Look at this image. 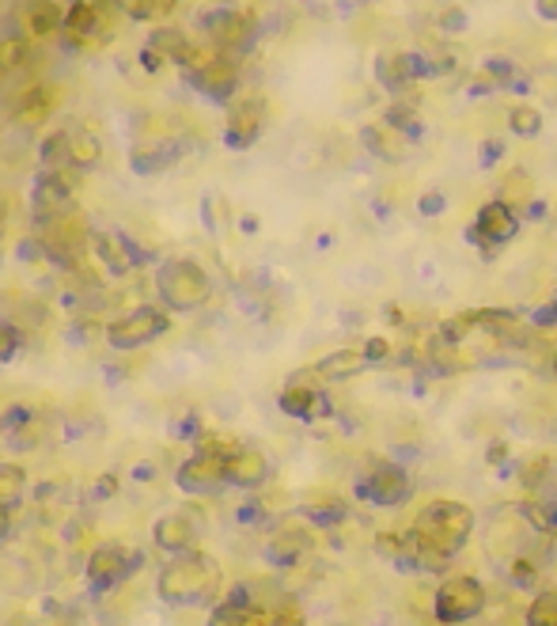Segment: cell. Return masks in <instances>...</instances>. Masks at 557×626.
Segmentation results:
<instances>
[{"instance_id":"6da1fadb","label":"cell","mask_w":557,"mask_h":626,"mask_svg":"<svg viewBox=\"0 0 557 626\" xmlns=\"http://www.w3.org/2000/svg\"><path fill=\"white\" fill-rule=\"evenodd\" d=\"M478 528V512L467 501L432 498L414 512V524L406 528L414 543L417 573H443L456 562V554L470 543Z\"/></svg>"},{"instance_id":"7a4b0ae2","label":"cell","mask_w":557,"mask_h":626,"mask_svg":"<svg viewBox=\"0 0 557 626\" xmlns=\"http://www.w3.org/2000/svg\"><path fill=\"white\" fill-rule=\"evenodd\" d=\"M224 570L213 554L205 551H182L171 554V562L156 577V596L168 607H205L221 596Z\"/></svg>"},{"instance_id":"3957f363","label":"cell","mask_w":557,"mask_h":626,"mask_svg":"<svg viewBox=\"0 0 557 626\" xmlns=\"http://www.w3.org/2000/svg\"><path fill=\"white\" fill-rule=\"evenodd\" d=\"M156 293H160L168 311L190 316V311L205 308L208 297H213V277L194 258H163L156 266Z\"/></svg>"},{"instance_id":"277c9868","label":"cell","mask_w":557,"mask_h":626,"mask_svg":"<svg viewBox=\"0 0 557 626\" xmlns=\"http://www.w3.org/2000/svg\"><path fill=\"white\" fill-rule=\"evenodd\" d=\"M490 607V588L474 573H451L432 593V619L440 626H467L482 619Z\"/></svg>"},{"instance_id":"5b68a950","label":"cell","mask_w":557,"mask_h":626,"mask_svg":"<svg viewBox=\"0 0 557 626\" xmlns=\"http://www.w3.org/2000/svg\"><path fill=\"white\" fill-rule=\"evenodd\" d=\"M197 28L205 31V39L213 42V50L232 54V57H243L258 39L255 20H250L243 8L228 4V0H216V4L202 8V12H197Z\"/></svg>"},{"instance_id":"8992f818","label":"cell","mask_w":557,"mask_h":626,"mask_svg":"<svg viewBox=\"0 0 557 626\" xmlns=\"http://www.w3.org/2000/svg\"><path fill=\"white\" fill-rule=\"evenodd\" d=\"M519 232H524V213L512 209L508 202H501V198H490V202L478 205L474 224H470L463 236L470 240V247L478 251H497V247L516 243Z\"/></svg>"},{"instance_id":"52a82bcc","label":"cell","mask_w":557,"mask_h":626,"mask_svg":"<svg viewBox=\"0 0 557 626\" xmlns=\"http://www.w3.org/2000/svg\"><path fill=\"white\" fill-rule=\"evenodd\" d=\"M356 498H364L376 509H403L414 498V478L395 459H376L361 478H356Z\"/></svg>"},{"instance_id":"ba28073f","label":"cell","mask_w":557,"mask_h":626,"mask_svg":"<svg viewBox=\"0 0 557 626\" xmlns=\"http://www.w3.org/2000/svg\"><path fill=\"white\" fill-rule=\"evenodd\" d=\"M277 406H281L285 417H296V422H308V425L334 414V399H330V391L323 380H319L315 369L289 376V384L277 395Z\"/></svg>"},{"instance_id":"9c48e42d","label":"cell","mask_w":557,"mask_h":626,"mask_svg":"<svg viewBox=\"0 0 557 626\" xmlns=\"http://www.w3.org/2000/svg\"><path fill=\"white\" fill-rule=\"evenodd\" d=\"M171 330V316L160 308H152V304H141V308L126 311V316H118L115 323H107V346L118 353H133L141 350V346L156 342V338H163Z\"/></svg>"},{"instance_id":"30bf717a","label":"cell","mask_w":557,"mask_h":626,"mask_svg":"<svg viewBox=\"0 0 557 626\" xmlns=\"http://www.w3.org/2000/svg\"><path fill=\"white\" fill-rule=\"evenodd\" d=\"M186 84L213 103H235V92H239V57L213 50V57L205 65L186 68Z\"/></svg>"},{"instance_id":"8fae6325","label":"cell","mask_w":557,"mask_h":626,"mask_svg":"<svg viewBox=\"0 0 557 626\" xmlns=\"http://www.w3.org/2000/svg\"><path fill=\"white\" fill-rule=\"evenodd\" d=\"M266 118H269V103L263 95H243L232 103L228 110V126H224V145L232 152H247L258 145V137L266 134Z\"/></svg>"},{"instance_id":"7c38bea8","label":"cell","mask_w":557,"mask_h":626,"mask_svg":"<svg viewBox=\"0 0 557 626\" xmlns=\"http://www.w3.org/2000/svg\"><path fill=\"white\" fill-rule=\"evenodd\" d=\"M175 486L186 498H213L228 486V459H216L208 452H194L179 464Z\"/></svg>"},{"instance_id":"4fadbf2b","label":"cell","mask_w":557,"mask_h":626,"mask_svg":"<svg viewBox=\"0 0 557 626\" xmlns=\"http://www.w3.org/2000/svg\"><path fill=\"white\" fill-rule=\"evenodd\" d=\"M141 554H129L121 543H103L95 547L88 554V585L95 593H110V588H118L126 577H133V570L141 566Z\"/></svg>"},{"instance_id":"5bb4252c","label":"cell","mask_w":557,"mask_h":626,"mask_svg":"<svg viewBox=\"0 0 557 626\" xmlns=\"http://www.w3.org/2000/svg\"><path fill=\"white\" fill-rule=\"evenodd\" d=\"M202 535H205V517L197 509H171L152 524V543L168 554L194 551Z\"/></svg>"},{"instance_id":"9a60e30c","label":"cell","mask_w":557,"mask_h":626,"mask_svg":"<svg viewBox=\"0 0 557 626\" xmlns=\"http://www.w3.org/2000/svg\"><path fill=\"white\" fill-rule=\"evenodd\" d=\"M432 73H437V65L425 54H410V50H406V54L395 50V54L376 57V84L390 95H403L406 88H414L417 81H425V76Z\"/></svg>"},{"instance_id":"2e32d148","label":"cell","mask_w":557,"mask_h":626,"mask_svg":"<svg viewBox=\"0 0 557 626\" xmlns=\"http://www.w3.org/2000/svg\"><path fill=\"white\" fill-rule=\"evenodd\" d=\"M356 141H361V149L372 156V160H379V163H406L410 160V149H414V141L410 137L403 134V129H395L390 121H368V126H361V134H356Z\"/></svg>"},{"instance_id":"e0dca14e","label":"cell","mask_w":557,"mask_h":626,"mask_svg":"<svg viewBox=\"0 0 557 626\" xmlns=\"http://www.w3.org/2000/svg\"><path fill=\"white\" fill-rule=\"evenodd\" d=\"M311 551H315V535H311V524L308 528L289 524V528H281V532H274V535L266 539L263 559H266V566H274V570H296Z\"/></svg>"},{"instance_id":"ac0fdd59","label":"cell","mask_w":557,"mask_h":626,"mask_svg":"<svg viewBox=\"0 0 557 626\" xmlns=\"http://www.w3.org/2000/svg\"><path fill=\"white\" fill-rule=\"evenodd\" d=\"M311 369L319 372V380L323 384H350V380L356 376H364V372L372 369V361H368V353L361 350V346H345V350H330L323 353Z\"/></svg>"},{"instance_id":"d6986e66","label":"cell","mask_w":557,"mask_h":626,"mask_svg":"<svg viewBox=\"0 0 557 626\" xmlns=\"http://www.w3.org/2000/svg\"><path fill=\"white\" fill-rule=\"evenodd\" d=\"M269 475H274V464H269V456L258 448L243 445L228 459V486H235V490H250V494L263 490V486L269 482Z\"/></svg>"},{"instance_id":"ffe728a7","label":"cell","mask_w":557,"mask_h":626,"mask_svg":"<svg viewBox=\"0 0 557 626\" xmlns=\"http://www.w3.org/2000/svg\"><path fill=\"white\" fill-rule=\"evenodd\" d=\"M179 156H182L179 141H144V145H137V149L129 152V171H133V176H141V179L163 176L171 163H179Z\"/></svg>"},{"instance_id":"44dd1931","label":"cell","mask_w":557,"mask_h":626,"mask_svg":"<svg viewBox=\"0 0 557 626\" xmlns=\"http://www.w3.org/2000/svg\"><path fill=\"white\" fill-rule=\"evenodd\" d=\"M300 517L308 520L311 528H342L350 520V506H345L338 494H315V498L303 501Z\"/></svg>"},{"instance_id":"7402d4cb","label":"cell","mask_w":557,"mask_h":626,"mask_svg":"<svg viewBox=\"0 0 557 626\" xmlns=\"http://www.w3.org/2000/svg\"><path fill=\"white\" fill-rule=\"evenodd\" d=\"M208 626H274L269 607H239V604H216L208 612Z\"/></svg>"},{"instance_id":"603a6c76","label":"cell","mask_w":557,"mask_h":626,"mask_svg":"<svg viewBox=\"0 0 557 626\" xmlns=\"http://www.w3.org/2000/svg\"><path fill=\"white\" fill-rule=\"evenodd\" d=\"M23 23H28L34 39H50V34L65 28V12H61L54 0H31V4L23 8Z\"/></svg>"},{"instance_id":"cb8c5ba5","label":"cell","mask_w":557,"mask_h":626,"mask_svg":"<svg viewBox=\"0 0 557 626\" xmlns=\"http://www.w3.org/2000/svg\"><path fill=\"white\" fill-rule=\"evenodd\" d=\"M372 547H376L379 559H387L395 570H417L414 543H410V535H406V532H376Z\"/></svg>"},{"instance_id":"d4e9b609","label":"cell","mask_w":557,"mask_h":626,"mask_svg":"<svg viewBox=\"0 0 557 626\" xmlns=\"http://www.w3.org/2000/svg\"><path fill=\"white\" fill-rule=\"evenodd\" d=\"M99 4L95 0H73V4L65 8V34H73V39L88 42L95 31H99Z\"/></svg>"},{"instance_id":"484cf974","label":"cell","mask_w":557,"mask_h":626,"mask_svg":"<svg viewBox=\"0 0 557 626\" xmlns=\"http://www.w3.org/2000/svg\"><path fill=\"white\" fill-rule=\"evenodd\" d=\"M103 160V141L95 129H73V145H68V163L76 171H92Z\"/></svg>"},{"instance_id":"4316f807","label":"cell","mask_w":557,"mask_h":626,"mask_svg":"<svg viewBox=\"0 0 557 626\" xmlns=\"http://www.w3.org/2000/svg\"><path fill=\"white\" fill-rule=\"evenodd\" d=\"M543 129H546V121L535 103H516V107L508 110V134L519 137V141H535Z\"/></svg>"},{"instance_id":"83f0119b","label":"cell","mask_w":557,"mask_h":626,"mask_svg":"<svg viewBox=\"0 0 557 626\" xmlns=\"http://www.w3.org/2000/svg\"><path fill=\"white\" fill-rule=\"evenodd\" d=\"M497 198H501V202H508L512 209H519V213H524V209L538 198V190H535V182H531L527 171L516 168V171H508V176H504Z\"/></svg>"},{"instance_id":"f1b7e54d","label":"cell","mask_w":557,"mask_h":626,"mask_svg":"<svg viewBox=\"0 0 557 626\" xmlns=\"http://www.w3.org/2000/svg\"><path fill=\"white\" fill-rule=\"evenodd\" d=\"M554 471H557L554 456H531L524 459V467H519V486H524L527 494H543L554 486Z\"/></svg>"},{"instance_id":"f546056e","label":"cell","mask_w":557,"mask_h":626,"mask_svg":"<svg viewBox=\"0 0 557 626\" xmlns=\"http://www.w3.org/2000/svg\"><path fill=\"white\" fill-rule=\"evenodd\" d=\"M92 247H95V255L103 258V266H107V274L126 277L129 269H133V263H129L126 247H121V240L115 236V232H107V236H92Z\"/></svg>"},{"instance_id":"4dcf8cb0","label":"cell","mask_w":557,"mask_h":626,"mask_svg":"<svg viewBox=\"0 0 557 626\" xmlns=\"http://www.w3.org/2000/svg\"><path fill=\"white\" fill-rule=\"evenodd\" d=\"M57 107V95L50 88H31L23 92L20 99V121H28V126H39V121H46L50 115H54Z\"/></svg>"},{"instance_id":"1f68e13d","label":"cell","mask_w":557,"mask_h":626,"mask_svg":"<svg viewBox=\"0 0 557 626\" xmlns=\"http://www.w3.org/2000/svg\"><path fill=\"white\" fill-rule=\"evenodd\" d=\"M68 145H73V129H65V126L50 129V134L39 141L42 168H61V163H68Z\"/></svg>"},{"instance_id":"d6a6232c","label":"cell","mask_w":557,"mask_h":626,"mask_svg":"<svg viewBox=\"0 0 557 626\" xmlns=\"http://www.w3.org/2000/svg\"><path fill=\"white\" fill-rule=\"evenodd\" d=\"M23 494H28V471L20 464H8L0 459V506H20Z\"/></svg>"},{"instance_id":"836d02e7","label":"cell","mask_w":557,"mask_h":626,"mask_svg":"<svg viewBox=\"0 0 557 626\" xmlns=\"http://www.w3.org/2000/svg\"><path fill=\"white\" fill-rule=\"evenodd\" d=\"M524 626H557V588H543V593L531 596Z\"/></svg>"},{"instance_id":"e575fe53","label":"cell","mask_w":557,"mask_h":626,"mask_svg":"<svg viewBox=\"0 0 557 626\" xmlns=\"http://www.w3.org/2000/svg\"><path fill=\"white\" fill-rule=\"evenodd\" d=\"M383 121H390L395 129H403L410 141H421V137H425L421 115H417V107H410V103H390L387 115H383Z\"/></svg>"},{"instance_id":"d590c367","label":"cell","mask_w":557,"mask_h":626,"mask_svg":"<svg viewBox=\"0 0 557 626\" xmlns=\"http://www.w3.org/2000/svg\"><path fill=\"white\" fill-rule=\"evenodd\" d=\"M110 4H115L118 12L133 23H148V20H156V15H163L160 0H110Z\"/></svg>"},{"instance_id":"8d00e7d4","label":"cell","mask_w":557,"mask_h":626,"mask_svg":"<svg viewBox=\"0 0 557 626\" xmlns=\"http://www.w3.org/2000/svg\"><path fill=\"white\" fill-rule=\"evenodd\" d=\"M28 61H31V46L20 39V34L0 42V68H23Z\"/></svg>"},{"instance_id":"74e56055","label":"cell","mask_w":557,"mask_h":626,"mask_svg":"<svg viewBox=\"0 0 557 626\" xmlns=\"http://www.w3.org/2000/svg\"><path fill=\"white\" fill-rule=\"evenodd\" d=\"M31 422H34V414H31V406H23V403H12L8 411H0V433H4V437L23 433Z\"/></svg>"},{"instance_id":"f35d334b","label":"cell","mask_w":557,"mask_h":626,"mask_svg":"<svg viewBox=\"0 0 557 626\" xmlns=\"http://www.w3.org/2000/svg\"><path fill=\"white\" fill-rule=\"evenodd\" d=\"M23 350V330L15 323H8V319H0V364L15 361Z\"/></svg>"},{"instance_id":"ab89813d","label":"cell","mask_w":557,"mask_h":626,"mask_svg":"<svg viewBox=\"0 0 557 626\" xmlns=\"http://www.w3.org/2000/svg\"><path fill=\"white\" fill-rule=\"evenodd\" d=\"M115 236L121 240V247H126V255H129V263H133V266H152V263H160V255H156L152 247H144L141 240H133L129 232L115 229Z\"/></svg>"},{"instance_id":"60d3db41","label":"cell","mask_w":557,"mask_h":626,"mask_svg":"<svg viewBox=\"0 0 557 626\" xmlns=\"http://www.w3.org/2000/svg\"><path fill=\"white\" fill-rule=\"evenodd\" d=\"M269 612H274V626H308V615H303V607L292 604V600H277Z\"/></svg>"},{"instance_id":"b9f144b4","label":"cell","mask_w":557,"mask_h":626,"mask_svg":"<svg viewBox=\"0 0 557 626\" xmlns=\"http://www.w3.org/2000/svg\"><path fill=\"white\" fill-rule=\"evenodd\" d=\"M243 445L239 441H232V437H197V452H208V456H216V459H232L235 452H239Z\"/></svg>"},{"instance_id":"7bdbcfd3","label":"cell","mask_w":557,"mask_h":626,"mask_svg":"<svg viewBox=\"0 0 557 626\" xmlns=\"http://www.w3.org/2000/svg\"><path fill=\"white\" fill-rule=\"evenodd\" d=\"M417 213H421V216H443V213H448V194H443V190H425V194L417 198Z\"/></svg>"},{"instance_id":"ee69618b","label":"cell","mask_w":557,"mask_h":626,"mask_svg":"<svg viewBox=\"0 0 557 626\" xmlns=\"http://www.w3.org/2000/svg\"><path fill=\"white\" fill-rule=\"evenodd\" d=\"M15 255H20V263H50V251L39 236L23 240L20 247H15Z\"/></svg>"},{"instance_id":"f6af8a7d","label":"cell","mask_w":557,"mask_h":626,"mask_svg":"<svg viewBox=\"0 0 557 626\" xmlns=\"http://www.w3.org/2000/svg\"><path fill=\"white\" fill-rule=\"evenodd\" d=\"M361 350L368 353V361H372V364H383V361L390 358V353H395V346H390L383 335H368V338H364V346H361Z\"/></svg>"},{"instance_id":"bcb514c9","label":"cell","mask_w":557,"mask_h":626,"mask_svg":"<svg viewBox=\"0 0 557 626\" xmlns=\"http://www.w3.org/2000/svg\"><path fill=\"white\" fill-rule=\"evenodd\" d=\"M531 327H535V330H557V297L550 304H543V308L531 316Z\"/></svg>"},{"instance_id":"7dc6e473","label":"cell","mask_w":557,"mask_h":626,"mask_svg":"<svg viewBox=\"0 0 557 626\" xmlns=\"http://www.w3.org/2000/svg\"><path fill=\"white\" fill-rule=\"evenodd\" d=\"M440 31L443 34H463L467 31V12L463 8H451V12L440 15Z\"/></svg>"},{"instance_id":"c3c4849f","label":"cell","mask_w":557,"mask_h":626,"mask_svg":"<svg viewBox=\"0 0 557 626\" xmlns=\"http://www.w3.org/2000/svg\"><path fill=\"white\" fill-rule=\"evenodd\" d=\"M137 61H141L144 73H160L163 61H168V57H163L160 50H152V46H141V54H137Z\"/></svg>"},{"instance_id":"681fc988","label":"cell","mask_w":557,"mask_h":626,"mask_svg":"<svg viewBox=\"0 0 557 626\" xmlns=\"http://www.w3.org/2000/svg\"><path fill=\"white\" fill-rule=\"evenodd\" d=\"M175 437H179V441L202 437V425H197V414H186V417H182V422L175 425Z\"/></svg>"},{"instance_id":"f907efd6","label":"cell","mask_w":557,"mask_h":626,"mask_svg":"<svg viewBox=\"0 0 557 626\" xmlns=\"http://www.w3.org/2000/svg\"><path fill=\"white\" fill-rule=\"evenodd\" d=\"M501 156H504V145L501 141H485L482 145V168H493V163H501Z\"/></svg>"},{"instance_id":"816d5d0a","label":"cell","mask_w":557,"mask_h":626,"mask_svg":"<svg viewBox=\"0 0 557 626\" xmlns=\"http://www.w3.org/2000/svg\"><path fill=\"white\" fill-rule=\"evenodd\" d=\"M535 15L543 23H557V0H535Z\"/></svg>"},{"instance_id":"f5cc1de1","label":"cell","mask_w":557,"mask_h":626,"mask_svg":"<svg viewBox=\"0 0 557 626\" xmlns=\"http://www.w3.org/2000/svg\"><path fill=\"white\" fill-rule=\"evenodd\" d=\"M110 494H118V475H99V482H95V498H110Z\"/></svg>"},{"instance_id":"db71d44e","label":"cell","mask_w":557,"mask_h":626,"mask_svg":"<svg viewBox=\"0 0 557 626\" xmlns=\"http://www.w3.org/2000/svg\"><path fill=\"white\" fill-rule=\"evenodd\" d=\"M12 524H15L12 506H0V543H4V539L12 535Z\"/></svg>"},{"instance_id":"11a10c76","label":"cell","mask_w":557,"mask_h":626,"mask_svg":"<svg viewBox=\"0 0 557 626\" xmlns=\"http://www.w3.org/2000/svg\"><path fill=\"white\" fill-rule=\"evenodd\" d=\"M263 506H243L239 509V524H258V520H263Z\"/></svg>"},{"instance_id":"9f6ffc18","label":"cell","mask_w":557,"mask_h":626,"mask_svg":"<svg viewBox=\"0 0 557 626\" xmlns=\"http://www.w3.org/2000/svg\"><path fill=\"white\" fill-rule=\"evenodd\" d=\"M133 478H137V482H144V478H156V467H152V464L133 467Z\"/></svg>"}]
</instances>
